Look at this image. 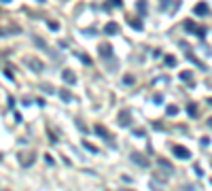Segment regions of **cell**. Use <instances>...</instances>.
I'll return each instance as SVG.
<instances>
[{
    "label": "cell",
    "instance_id": "6da1fadb",
    "mask_svg": "<svg viewBox=\"0 0 212 191\" xmlns=\"http://www.w3.org/2000/svg\"><path fill=\"white\" fill-rule=\"evenodd\" d=\"M93 132H95V134H100V136H102V138H104L106 142L110 144L113 149L117 146V142H115V136H113V134H110V132H108V130H106V128H104L102 123H98V125H93Z\"/></svg>",
    "mask_w": 212,
    "mask_h": 191
},
{
    "label": "cell",
    "instance_id": "7a4b0ae2",
    "mask_svg": "<svg viewBox=\"0 0 212 191\" xmlns=\"http://www.w3.org/2000/svg\"><path fill=\"white\" fill-rule=\"evenodd\" d=\"M23 64H26L32 72H42V70H45L42 62H41V59H36V57H26V59H23Z\"/></svg>",
    "mask_w": 212,
    "mask_h": 191
},
{
    "label": "cell",
    "instance_id": "3957f363",
    "mask_svg": "<svg viewBox=\"0 0 212 191\" xmlns=\"http://www.w3.org/2000/svg\"><path fill=\"white\" fill-rule=\"evenodd\" d=\"M129 159H131L134 164H138L140 168H149V164H151V161H149V157H144L142 153H131V155H129Z\"/></svg>",
    "mask_w": 212,
    "mask_h": 191
},
{
    "label": "cell",
    "instance_id": "277c9868",
    "mask_svg": "<svg viewBox=\"0 0 212 191\" xmlns=\"http://www.w3.org/2000/svg\"><path fill=\"white\" fill-rule=\"evenodd\" d=\"M34 161H36V155H34V153H19V164H21V166L30 168Z\"/></svg>",
    "mask_w": 212,
    "mask_h": 191
},
{
    "label": "cell",
    "instance_id": "5b68a950",
    "mask_svg": "<svg viewBox=\"0 0 212 191\" xmlns=\"http://www.w3.org/2000/svg\"><path fill=\"white\" fill-rule=\"evenodd\" d=\"M174 155H176V157H180V159H189V157H191L189 149H187V146H178V144L174 146Z\"/></svg>",
    "mask_w": 212,
    "mask_h": 191
},
{
    "label": "cell",
    "instance_id": "8992f818",
    "mask_svg": "<svg viewBox=\"0 0 212 191\" xmlns=\"http://www.w3.org/2000/svg\"><path fill=\"white\" fill-rule=\"evenodd\" d=\"M98 51H100L102 57H113V47H110L108 43H100V45H98Z\"/></svg>",
    "mask_w": 212,
    "mask_h": 191
},
{
    "label": "cell",
    "instance_id": "52a82bcc",
    "mask_svg": "<svg viewBox=\"0 0 212 191\" xmlns=\"http://www.w3.org/2000/svg\"><path fill=\"white\" fill-rule=\"evenodd\" d=\"M193 13H195V15H208V13H210V6H208L206 2H199V4L193 6Z\"/></svg>",
    "mask_w": 212,
    "mask_h": 191
},
{
    "label": "cell",
    "instance_id": "ba28073f",
    "mask_svg": "<svg viewBox=\"0 0 212 191\" xmlns=\"http://www.w3.org/2000/svg\"><path fill=\"white\" fill-rule=\"evenodd\" d=\"M62 79H64L68 85H74V83H77V77H74L72 70H64V72H62Z\"/></svg>",
    "mask_w": 212,
    "mask_h": 191
},
{
    "label": "cell",
    "instance_id": "9c48e42d",
    "mask_svg": "<svg viewBox=\"0 0 212 191\" xmlns=\"http://www.w3.org/2000/svg\"><path fill=\"white\" fill-rule=\"evenodd\" d=\"M104 32H106V34H117V32H119V26H117L115 21H108V23L104 26Z\"/></svg>",
    "mask_w": 212,
    "mask_h": 191
},
{
    "label": "cell",
    "instance_id": "30bf717a",
    "mask_svg": "<svg viewBox=\"0 0 212 191\" xmlns=\"http://www.w3.org/2000/svg\"><path fill=\"white\" fill-rule=\"evenodd\" d=\"M119 125H121V128L129 125V113H127V110H121V113H119Z\"/></svg>",
    "mask_w": 212,
    "mask_h": 191
},
{
    "label": "cell",
    "instance_id": "8fae6325",
    "mask_svg": "<svg viewBox=\"0 0 212 191\" xmlns=\"http://www.w3.org/2000/svg\"><path fill=\"white\" fill-rule=\"evenodd\" d=\"M157 166H159V168H166L168 172H172V170H174V168H172V164H170L168 159H163V157H159V159H157Z\"/></svg>",
    "mask_w": 212,
    "mask_h": 191
},
{
    "label": "cell",
    "instance_id": "7c38bea8",
    "mask_svg": "<svg viewBox=\"0 0 212 191\" xmlns=\"http://www.w3.org/2000/svg\"><path fill=\"white\" fill-rule=\"evenodd\" d=\"M59 98H62L64 102H72V94H70L68 89H59Z\"/></svg>",
    "mask_w": 212,
    "mask_h": 191
},
{
    "label": "cell",
    "instance_id": "4fadbf2b",
    "mask_svg": "<svg viewBox=\"0 0 212 191\" xmlns=\"http://www.w3.org/2000/svg\"><path fill=\"white\" fill-rule=\"evenodd\" d=\"M83 146L87 149V151H91V153H100V149H98L95 144H91L89 140H83Z\"/></svg>",
    "mask_w": 212,
    "mask_h": 191
},
{
    "label": "cell",
    "instance_id": "5bb4252c",
    "mask_svg": "<svg viewBox=\"0 0 212 191\" xmlns=\"http://www.w3.org/2000/svg\"><path fill=\"white\" fill-rule=\"evenodd\" d=\"M185 30H189V32H199V28H197L193 21H185Z\"/></svg>",
    "mask_w": 212,
    "mask_h": 191
},
{
    "label": "cell",
    "instance_id": "9a60e30c",
    "mask_svg": "<svg viewBox=\"0 0 212 191\" xmlns=\"http://www.w3.org/2000/svg\"><path fill=\"white\" fill-rule=\"evenodd\" d=\"M187 113H189V117H195L197 115V106L195 104H187Z\"/></svg>",
    "mask_w": 212,
    "mask_h": 191
},
{
    "label": "cell",
    "instance_id": "2e32d148",
    "mask_svg": "<svg viewBox=\"0 0 212 191\" xmlns=\"http://www.w3.org/2000/svg\"><path fill=\"white\" fill-rule=\"evenodd\" d=\"M127 21H129V26H131L134 30H142V23H140L138 19H127Z\"/></svg>",
    "mask_w": 212,
    "mask_h": 191
},
{
    "label": "cell",
    "instance_id": "e0dca14e",
    "mask_svg": "<svg viewBox=\"0 0 212 191\" xmlns=\"http://www.w3.org/2000/svg\"><path fill=\"white\" fill-rule=\"evenodd\" d=\"M149 187H151V189H153V191H163V189H161V185H159V183H157L155 178H153V181L149 183Z\"/></svg>",
    "mask_w": 212,
    "mask_h": 191
},
{
    "label": "cell",
    "instance_id": "ac0fdd59",
    "mask_svg": "<svg viewBox=\"0 0 212 191\" xmlns=\"http://www.w3.org/2000/svg\"><path fill=\"white\" fill-rule=\"evenodd\" d=\"M41 89L45 92V94H55V89H53V87H51L49 83H45V85H41Z\"/></svg>",
    "mask_w": 212,
    "mask_h": 191
},
{
    "label": "cell",
    "instance_id": "d6986e66",
    "mask_svg": "<svg viewBox=\"0 0 212 191\" xmlns=\"http://www.w3.org/2000/svg\"><path fill=\"white\" fill-rule=\"evenodd\" d=\"M178 77H180V79H182V81H191V77H193V74H191V72H189V70H185V72H180V74H178Z\"/></svg>",
    "mask_w": 212,
    "mask_h": 191
},
{
    "label": "cell",
    "instance_id": "ffe728a7",
    "mask_svg": "<svg viewBox=\"0 0 212 191\" xmlns=\"http://www.w3.org/2000/svg\"><path fill=\"white\" fill-rule=\"evenodd\" d=\"M166 113H168V115H176V113H178V106H174V104H170L168 108H166Z\"/></svg>",
    "mask_w": 212,
    "mask_h": 191
},
{
    "label": "cell",
    "instance_id": "44dd1931",
    "mask_svg": "<svg viewBox=\"0 0 212 191\" xmlns=\"http://www.w3.org/2000/svg\"><path fill=\"white\" fill-rule=\"evenodd\" d=\"M166 64H168V66H174V64H176V57H174V55H166Z\"/></svg>",
    "mask_w": 212,
    "mask_h": 191
},
{
    "label": "cell",
    "instance_id": "7402d4cb",
    "mask_svg": "<svg viewBox=\"0 0 212 191\" xmlns=\"http://www.w3.org/2000/svg\"><path fill=\"white\" fill-rule=\"evenodd\" d=\"M136 6H138V11H140V13H146V4H144V2H138Z\"/></svg>",
    "mask_w": 212,
    "mask_h": 191
},
{
    "label": "cell",
    "instance_id": "603a6c76",
    "mask_svg": "<svg viewBox=\"0 0 212 191\" xmlns=\"http://www.w3.org/2000/svg\"><path fill=\"white\" fill-rule=\"evenodd\" d=\"M4 77H6L9 81H13V72H11V68H4Z\"/></svg>",
    "mask_w": 212,
    "mask_h": 191
},
{
    "label": "cell",
    "instance_id": "cb8c5ba5",
    "mask_svg": "<svg viewBox=\"0 0 212 191\" xmlns=\"http://www.w3.org/2000/svg\"><path fill=\"white\" fill-rule=\"evenodd\" d=\"M193 172H195L197 176H204V172H202V168H199V166H193Z\"/></svg>",
    "mask_w": 212,
    "mask_h": 191
},
{
    "label": "cell",
    "instance_id": "d4e9b609",
    "mask_svg": "<svg viewBox=\"0 0 212 191\" xmlns=\"http://www.w3.org/2000/svg\"><path fill=\"white\" fill-rule=\"evenodd\" d=\"M123 83H125V85H131V83H134V77H123Z\"/></svg>",
    "mask_w": 212,
    "mask_h": 191
},
{
    "label": "cell",
    "instance_id": "484cf974",
    "mask_svg": "<svg viewBox=\"0 0 212 191\" xmlns=\"http://www.w3.org/2000/svg\"><path fill=\"white\" fill-rule=\"evenodd\" d=\"M47 26H49V28H51V30H57V28H59V26H57V23H55V21H47Z\"/></svg>",
    "mask_w": 212,
    "mask_h": 191
},
{
    "label": "cell",
    "instance_id": "4316f807",
    "mask_svg": "<svg viewBox=\"0 0 212 191\" xmlns=\"http://www.w3.org/2000/svg\"><path fill=\"white\" fill-rule=\"evenodd\" d=\"M134 134H136V136H144V130H142V128H136Z\"/></svg>",
    "mask_w": 212,
    "mask_h": 191
},
{
    "label": "cell",
    "instance_id": "83f0119b",
    "mask_svg": "<svg viewBox=\"0 0 212 191\" xmlns=\"http://www.w3.org/2000/svg\"><path fill=\"white\" fill-rule=\"evenodd\" d=\"M74 123H77V128H79V130H83V132H85V130H87V128H85V125H83V121H79V119H77Z\"/></svg>",
    "mask_w": 212,
    "mask_h": 191
},
{
    "label": "cell",
    "instance_id": "f1b7e54d",
    "mask_svg": "<svg viewBox=\"0 0 212 191\" xmlns=\"http://www.w3.org/2000/svg\"><path fill=\"white\" fill-rule=\"evenodd\" d=\"M197 189V187H193V185H185V187H182V191H195Z\"/></svg>",
    "mask_w": 212,
    "mask_h": 191
},
{
    "label": "cell",
    "instance_id": "f546056e",
    "mask_svg": "<svg viewBox=\"0 0 212 191\" xmlns=\"http://www.w3.org/2000/svg\"><path fill=\"white\" fill-rule=\"evenodd\" d=\"M79 57H81V59H83L85 64H89V57H87V55H83V53H79Z\"/></svg>",
    "mask_w": 212,
    "mask_h": 191
},
{
    "label": "cell",
    "instance_id": "4dcf8cb0",
    "mask_svg": "<svg viewBox=\"0 0 212 191\" xmlns=\"http://www.w3.org/2000/svg\"><path fill=\"white\" fill-rule=\"evenodd\" d=\"M208 125H210V128H212V117H210V119H208Z\"/></svg>",
    "mask_w": 212,
    "mask_h": 191
},
{
    "label": "cell",
    "instance_id": "1f68e13d",
    "mask_svg": "<svg viewBox=\"0 0 212 191\" xmlns=\"http://www.w3.org/2000/svg\"><path fill=\"white\" fill-rule=\"evenodd\" d=\"M121 191H131V189H121Z\"/></svg>",
    "mask_w": 212,
    "mask_h": 191
},
{
    "label": "cell",
    "instance_id": "d6a6232c",
    "mask_svg": "<svg viewBox=\"0 0 212 191\" xmlns=\"http://www.w3.org/2000/svg\"><path fill=\"white\" fill-rule=\"evenodd\" d=\"M208 102H210V104H212V98H210V100H208Z\"/></svg>",
    "mask_w": 212,
    "mask_h": 191
},
{
    "label": "cell",
    "instance_id": "836d02e7",
    "mask_svg": "<svg viewBox=\"0 0 212 191\" xmlns=\"http://www.w3.org/2000/svg\"><path fill=\"white\" fill-rule=\"evenodd\" d=\"M210 164H212V159H210Z\"/></svg>",
    "mask_w": 212,
    "mask_h": 191
}]
</instances>
